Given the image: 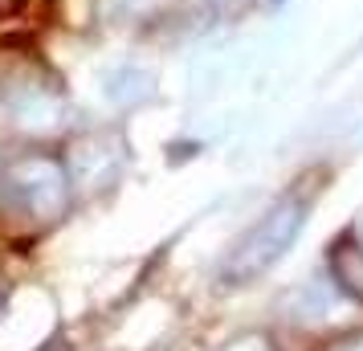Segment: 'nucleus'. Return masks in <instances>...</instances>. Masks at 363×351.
<instances>
[{
	"label": "nucleus",
	"instance_id": "nucleus-1",
	"mask_svg": "<svg viewBox=\"0 0 363 351\" xmlns=\"http://www.w3.org/2000/svg\"><path fill=\"white\" fill-rule=\"evenodd\" d=\"M311 188H294L286 192L281 201H274L265 208V217L249 229L233 253L220 266V282L225 286H249L253 278H262L269 266H278L286 250L298 241V233L306 229V217H311Z\"/></svg>",
	"mask_w": 363,
	"mask_h": 351
},
{
	"label": "nucleus",
	"instance_id": "nucleus-2",
	"mask_svg": "<svg viewBox=\"0 0 363 351\" xmlns=\"http://www.w3.org/2000/svg\"><path fill=\"white\" fill-rule=\"evenodd\" d=\"M0 201L25 221H53L62 217L69 201V180L57 155L25 151L0 172Z\"/></svg>",
	"mask_w": 363,
	"mask_h": 351
},
{
	"label": "nucleus",
	"instance_id": "nucleus-3",
	"mask_svg": "<svg viewBox=\"0 0 363 351\" xmlns=\"http://www.w3.org/2000/svg\"><path fill=\"white\" fill-rule=\"evenodd\" d=\"M25 4H29V0H0V21L21 17V13H25Z\"/></svg>",
	"mask_w": 363,
	"mask_h": 351
},
{
	"label": "nucleus",
	"instance_id": "nucleus-4",
	"mask_svg": "<svg viewBox=\"0 0 363 351\" xmlns=\"http://www.w3.org/2000/svg\"><path fill=\"white\" fill-rule=\"evenodd\" d=\"M335 351H363V335L347 339V343H335Z\"/></svg>",
	"mask_w": 363,
	"mask_h": 351
}]
</instances>
